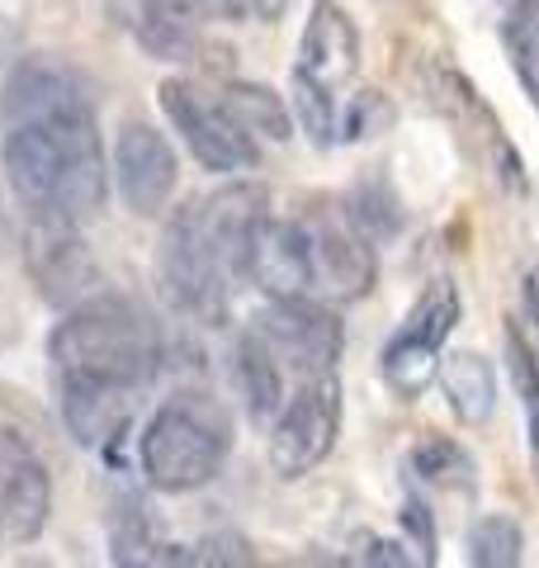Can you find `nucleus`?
I'll return each instance as SVG.
<instances>
[{"instance_id":"31","label":"nucleus","mask_w":539,"mask_h":568,"mask_svg":"<svg viewBox=\"0 0 539 568\" xmlns=\"http://www.w3.org/2000/svg\"><path fill=\"white\" fill-rule=\"evenodd\" d=\"M530 455H535V478H539V446H530Z\"/></svg>"},{"instance_id":"15","label":"nucleus","mask_w":539,"mask_h":568,"mask_svg":"<svg viewBox=\"0 0 539 568\" xmlns=\"http://www.w3.org/2000/svg\"><path fill=\"white\" fill-rule=\"evenodd\" d=\"M62 394V422L85 450H110L114 440L133 426L138 388L104 384V379H58Z\"/></svg>"},{"instance_id":"13","label":"nucleus","mask_w":539,"mask_h":568,"mask_svg":"<svg viewBox=\"0 0 539 568\" xmlns=\"http://www.w3.org/2000/svg\"><path fill=\"white\" fill-rule=\"evenodd\" d=\"M246 280L265 298H313V242L308 219H265L251 242Z\"/></svg>"},{"instance_id":"11","label":"nucleus","mask_w":539,"mask_h":568,"mask_svg":"<svg viewBox=\"0 0 539 568\" xmlns=\"http://www.w3.org/2000/svg\"><path fill=\"white\" fill-rule=\"evenodd\" d=\"M313 242V298L322 304H355L374 290L379 280V261H374V242H365L350 223L308 219Z\"/></svg>"},{"instance_id":"4","label":"nucleus","mask_w":539,"mask_h":568,"mask_svg":"<svg viewBox=\"0 0 539 568\" xmlns=\"http://www.w3.org/2000/svg\"><path fill=\"white\" fill-rule=\"evenodd\" d=\"M156 280H161V294L171 298L175 313L194 317V323H209V327H218L227 317L232 290L242 284L232 275V265L218 256V246H213L209 233L200 227L194 204H180L171 213L166 233H161V246H156Z\"/></svg>"},{"instance_id":"10","label":"nucleus","mask_w":539,"mask_h":568,"mask_svg":"<svg viewBox=\"0 0 539 568\" xmlns=\"http://www.w3.org/2000/svg\"><path fill=\"white\" fill-rule=\"evenodd\" d=\"M114 185L119 200L129 204L138 219H156L166 213L171 194L180 185V162L166 133H156L152 123H123L114 138Z\"/></svg>"},{"instance_id":"20","label":"nucleus","mask_w":539,"mask_h":568,"mask_svg":"<svg viewBox=\"0 0 539 568\" xmlns=\"http://www.w3.org/2000/svg\"><path fill=\"white\" fill-rule=\"evenodd\" d=\"M346 223L355 227L365 242L384 246L403 233L407 213H403V200L393 194L388 181H359L350 194H346Z\"/></svg>"},{"instance_id":"8","label":"nucleus","mask_w":539,"mask_h":568,"mask_svg":"<svg viewBox=\"0 0 539 568\" xmlns=\"http://www.w3.org/2000/svg\"><path fill=\"white\" fill-rule=\"evenodd\" d=\"M251 327L261 332V342L298 379L332 375L340 351H346V327H340V317L322 298H270Z\"/></svg>"},{"instance_id":"21","label":"nucleus","mask_w":539,"mask_h":568,"mask_svg":"<svg viewBox=\"0 0 539 568\" xmlns=\"http://www.w3.org/2000/svg\"><path fill=\"white\" fill-rule=\"evenodd\" d=\"M411 469H417L421 484L430 488H445V493H474L478 484V469H474V455L449 436H426L417 440L411 450Z\"/></svg>"},{"instance_id":"18","label":"nucleus","mask_w":539,"mask_h":568,"mask_svg":"<svg viewBox=\"0 0 539 568\" xmlns=\"http://www.w3.org/2000/svg\"><path fill=\"white\" fill-rule=\"evenodd\" d=\"M440 388L464 426H482L497 407V369L478 351H449L440 361Z\"/></svg>"},{"instance_id":"16","label":"nucleus","mask_w":539,"mask_h":568,"mask_svg":"<svg viewBox=\"0 0 539 568\" xmlns=\"http://www.w3.org/2000/svg\"><path fill=\"white\" fill-rule=\"evenodd\" d=\"M294 71L313 77L317 85H327V91H340L359 71V29L340 0H313Z\"/></svg>"},{"instance_id":"28","label":"nucleus","mask_w":539,"mask_h":568,"mask_svg":"<svg viewBox=\"0 0 539 568\" xmlns=\"http://www.w3.org/2000/svg\"><path fill=\"white\" fill-rule=\"evenodd\" d=\"M251 545L242 536H209L200 540V555H190V564H251Z\"/></svg>"},{"instance_id":"19","label":"nucleus","mask_w":539,"mask_h":568,"mask_svg":"<svg viewBox=\"0 0 539 568\" xmlns=\"http://www.w3.org/2000/svg\"><path fill=\"white\" fill-rule=\"evenodd\" d=\"M223 104L232 110V119L242 123L251 138H265V142H289L294 138V114L284 95H275L270 85H256V81H232L223 91Z\"/></svg>"},{"instance_id":"7","label":"nucleus","mask_w":539,"mask_h":568,"mask_svg":"<svg viewBox=\"0 0 539 568\" xmlns=\"http://www.w3.org/2000/svg\"><path fill=\"white\" fill-rule=\"evenodd\" d=\"M340 436V384L336 369L332 375L298 379L294 398H284V407L270 422V469L279 478H303L313 474L322 459L336 450Z\"/></svg>"},{"instance_id":"29","label":"nucleus","mask_w":539,"mask_h":568,"mask_svg":"<svg viewBox=\"0 0 539 568\" xmlns=\"http://www.w3.org/2000/svg\"><path fill=\"white\" fill-rule=\"evenodd\" d=\"M355 564H379V568H407L411 555H407V545L398 540H379V536H369V540H359V555Z\"/></svg>"},{"instance_id":"22","label":"nucleus","mask_w":539,"mask_h":568,"mask_svg":"<svg viewBox=\"0 0 539 568\" xmlns=\"http://www.w3.org/2000/svg\"><path fill=\"white\" fill-rule=\"evenodd\" d=\"M464 549H469L474 568H516L526 559V530H520V521L507 517V511H488V517H478L469 526Z\"/></svg>"},{"instance_id":"1","label":"nucleus","mask_w":539,"mask_h":568,"mask_svg":"<svg viewBox=\"0 0 539 568\" xmlns=\"http://www.w3.org/2000/svg\"><path fill=\"white\" fill-rule=\"evenodd\" d=\"M6 175L24 209L62 213V219H95L110 194L95 110L43 114L6 123Z\"/></svg>"},{"instance_id":"17","label":"nucleus","mask_w":539,"mask_h":568,"mask_svg":"<svg viewBox=\"0 0 539 568\" xmlns=\"http://www.w3.org/2000/svg\"><path fill=\"white\" fill-rule=\"evenodd\" d=\"M284 375L289 369L279 365V355L261 342L256 327H246L232 346V379H237L251 422H275V413L284 407Z\"/></svg>"},{"instance_id":"23","label":"nucleus","mask_w":539,"mask_h":568,"mask_svg":"<svg viewBox=\"0 0 539 568\" xmlns=\"http://www.w3.org/2000/svg\"><path fill=\"white\" fill-rule=\"evenodd\" d=\"M294 119L298 129L308 133L313 148H336L340 142V104H336V91H327V85H317L313 77H303V71H294Z\"/></svg>"},{"instance_id":"5","label":"nucleus","mask_w":539,"mask_h":568,"mask_svg":"<svg viewBox=\"0 0 539 568\" xmlns=\"http://www.w3.org/2000/svg\"><path fill=\"white\" fill-rule=\"evenodd\" d=\"M156 100H161V114L171 119V129L180 133V142H185L190 156L204 171L232 175L261 162V142L232 119L223 95H209L204 85H194L185 77H166L156 85Z\"/></svg>"},{"instance_id":"6","label":"nucleus","mask_w":539,"mask_h":568,"mask_svg":"<svg viewBox=\"0 0 539 568\" xmlns=\"http://www.w3.org/2000/svg\"><path fill=\"white\" fill-rule=\"evenodd\" d=\"M459 323V290L449 280H430L421 298L411 304L403 317V327L393 332V342L384 346V384L398 394L403 403L421 398L440 375V355L449 332Z\"/></svg>"},{"instance_id":"24","label":"nucleus","mask_w":539,"mask_h":568,"mask_svg":"<svg viewBox=\"0 0 539 568\" xmlns=\"http://www.w3.org/2000/svg\"><path fill=\"white\" fill-rule=\"evenodd\" d=\"M166 10L185 14V20H270L284 10V0H161Z\"/></svg>"},{"instance_id":"2","label":"nucleus","mask_w":539,"mask_h":568,"mask_svg":"<svg viewBox=\"0 0 539 568\" xmlns=\"http://www.w3.org/2000/svg\"><path fill=\"white\" fill-rule=\"evenodd\" d=\"M156 323L123 294H90L71 304L58 332L48 336V361L58 379H104L123 388H148L161 369Z\"/></svg>"},{"instance_id":"3","label":"nucleus","mask_w":539,"mask_h":568,"mask_svg":"<svg viewBox=\"0 0 539 568\" xmlns=\"http://www.w3.org/2000/svg\"><path fill=\"white\" fill-rule=\"evenodd\" d=\"M232 450V417L209 394H175L152 413L138 440L142 474L156 493H194L223 474Z\"/></svg>"},{"instance_id":"14","label":"nucleus","mask_w":539,"mask_h":568,"mask_svg":"<svg viewBox=\"0 0 539 568\" xmlns=\"http://www.w3.org/2000/svg\"><path fill=\"white\" fill-rule=\"evenodd\" d=\"M71 110H95V91L77 67L62 58H29L10 71L6 95H0V119H43V114H71Z\"/></svg>"},{"instance_id":"26","label":"nucleus","mask_w":539,"mask_h":568,"mask_svg":"<svg viewBox=\"0 0 539 568\" xmlns=\"http://www.w3.org/2000/svg\"><path fill=\"white\" fill-rule=\"evenodd\" d=\"M501 33L520 67H539V0H516Z\"/></svg>"},{"instance_id":"9","label":"nucleus","mask_w":539,"mask_h":568,"mask_svg":"<svg viewBox=\"0 0 539 568\" xmlns=\"http://www.w3.org/2000/svg\"><path fill=\"white\" fill-rule=\"evenodd\" d=\"M24 265L39 294L48 298L52 308H71L81 298L95 294V256L81 237L77 219H62V213H39L29 209V223H24Z\"/></svg>"},{"instance_id":"25","label":"nucleus","mask_w":539,"mask_h":568,"mask_svg":"<svg viewBox=\"0 0 539 568\" xmlns=\"http://www.w3.org/2000/svg\"><path fill=\"white\" fill-rule=\"evenodd\" d=\"M393 123V104L384 91H359L346 100L340 110V142H365V138H379Z\"/></svg>"},{"instance_id":"12","label":"nucleus","mask_w":539,"mask_h":568,"mask_svg":"<svg viewBox=\"0 0 539 568\" xmlns=\"http://www.w3.org/2000/svg\"><path fill=\"white\" fill-rule=\"evenodd\" d=\"M52 517V478L20 432H0V530L14 545L43 536Z\"/></svg>"},{"instance_id":"30","label":"nucleus","mask_w":539,"mask_h":568,"mask_svg":"<svg viewBox=\"0 0 539 568\" xmlns=\"http://www.w3.org/2000/svg\"><path fill=\"white\" fill-rule=\"evenodd\" d=\"M526 304H535V308H539V265H535L530 280H526Z\"/></svg>"},{"instance_id":"27","label":"nucleus","mask_w":539,"mask_h":568,"mask_svg":"<svg viewBox=\"0 0 539 568\" xmlns=\"http://www.w3.org/2000/svg\"><path fill=\"white\" fill-rule=\"evenodd\" d=\"M403 530H407V549H417V559L430 564L436 559V517L421 497H407L403 503Z\"/></svg>"}]
</instances>
